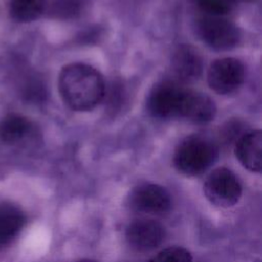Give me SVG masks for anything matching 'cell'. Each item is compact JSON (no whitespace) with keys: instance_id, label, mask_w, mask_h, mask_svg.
Segmentation results:
<instances>
[{"instance_id":"52a82bcc","label":"cell","mask_w":262,"mask_h":262,"mask_svg":"<svg viewBox=\"0 0 262 262\" xmlns=\"http://www.w3.org/2000/svg\"><path fill=\"white\" fill-rule=\"evenodd\" d=\"M130 208L147 214H163L171 208V196L162 186L143 183L132 189L128 196Z\"/></svg>"},{"instance_id":"6da1fadb","label":"cell","mask_w":262,"mask_h":262,"mask_svg":"<svg viewBox=\"0 0 262 262\" xmlns=\"http://www.w3.org/2000/svg\"><path fill=\"white\" fill-rule=\"evenodd\" d=\"M105 89L103 77L89 64L73 62L64 66L59 73V94L73 111L93 110L104 98Z\"/></svg>"},{"instance_id":"9a60e30c","label":"cell","mask_w":262,"mask_h":262,"mask_svg":"<svg viewBox=\"0 0 262 262\" xmlns=\"http://www.w3.org/2000/svg\"><path fill=\"white\" fill-rule=\"evenodd\" d=\"M195 5L205 14L225 15L231 11L238 0H193Z\"/></svg>"},{"instance_id":"3957f363","label":"cell","mask_w":262,"mask_h":262,"mask_svg":"<svg viewBox=\"0 0 262 262\" xmlns=\"http://www.w3.org/2000/svg\"><path fill=\"white\" fill-rule=\"evenodd\" d=\"M195 31L199 38L215 50H229L241 39L238 28L221 15L204 14L196 19Z\"/></svg>"},{"instance_id":"4fadbf2b","label":"cell","mask_w":262,"mask_h":262,"mask_svg":"<svg viewBox=\"0 0 262 262\" xmlns=\"http://www.w3.org/2000/svg\"><path fill=\"white\" fill-rule=\"evenodd\" d=\"M32 130V123L19 114H8L0 120V140L7 144L21 141Z\"/></svg>"},{"instance_id":"30bf717a","label":"cell","mask_w":262,"mask_h":262,"mask_svg":"<svg viewBox=\"0 0 262 262\" xmlns=\"http://www.w3.org/2000/svg\"><path fill=\"white\" fill-rule=\"evenodd\" d=\"M216 105L214 101L202 92L186 89L181 105L180 117L193 123L205 124L214 119Z\"/></svg>"},{"instance_id":"5b68a950","label":"cell","mask_w":262,"mask_h":262,"mask_svg":"<svg viewBox=\"0 0 262 262\" xmlns=\"http://www.w3.org/2000/svg\"><path fill=\"white\" fill-rule=\"evenodd\" d=\"M204 192L215 206L228 208L238 202L242 195V185L229 169L217 168L207 177Z\"/></svg>"},{"instance_id":"ac0fdd59","label":"cell","mask_w":262,"mask_h":262,"mask_svg":"<svg viewBox=\"0 0 262 262\" xmlns=\"http://www.w3.org/2000/svg\"><path fill=\"white\" fill-rule=\"evenodd\" d=\"M124 89L122 88V85L121 84H113L110 91H107L105 89V94H104V97L107 96L108 97V100H107V103L111 107L112 111H115L119 105L122 104L123 100H124Z\"/></svg>"},{"instance_id":"277c9868","label":"cell","mask_w":262,"mask_h":262,"mask_svg":"<svg viewBox=\"0 0 262 262\" xmlns=\"http://www.w3.org/2000/svg\"><path fill=\"white\" fill-rule=\"evenodd\" d=\"M186 89L175 80H164L157 83L147 97L149 114L158 119L180 117Z\"/></svg>"},{"instance_id":"ba28073f","label":"cell","mask_w":262,"mask_h":262,"mask_svg":"<svg viewBox=\"0 0 262 262\" xmlns=\"http://www.w3.org/2000/svg\"><path fill=\"white\" fill-rule=\"evenodd\" d=\"M164 236V227L151 219L135 220L126 229L127 243L138 252H146L157 248L163 242Z\"/></svg>"},{"instance_id":"5bb4252c","label":"cell","mask_w":262,"mask_h":262,"mask_svg":"<svg viewBox=\"0 0 262 262\" xmlns=\"http://www.w3.org/2000/svg\"><path fill=\"white\" fill-rule=\"evenodd\" d=\"M45 7V0H10L9 14L15 21L29 23L39 18Z\"/></svg>"},{"instance_id":"7a4b0ae2","label":"cell","mask_w":262,"mask_h":262,"mask_svg":"<svg viewBox=\"0 0 262 262\" xmlns=\"http://www.w3.org/2000/svg\"><path fill=\"white\" fill-rule=\"evenodd\" d=\"M217 156L218 148L213 141L200 135H191L178 144L173 162L180 173L194 176L211 167Z\"/></svg>"},{"instance_id":"d6986e66","label":"cell","mask_w":262,"mask_h":262,"mask_svg":"<svg viewBox=\"0 0 262 262\" xmlns=\"http://www.w3.org/2000/svg\"><path fill=\"white\" fill-rule=\"evenodd\" d=\"M76 262H96V261L90 260V259H82V260H79V261H76Z\"/></svg>"},{"instance_id":"9c48e42d","label":"cell","mask_w":262,"mask_h":262,"mask_svg":"<svg viewBox=\"0 0 262 262\" xmlns=\"http://www.w3.org/2000/svg\"><path fill=\"white\" fill-rule=\"evenodd\" d=\"M171 68L177 82H191L202 75L203 59L195 48L181 44L172 55Z\"/></svg>"},{"instance_id":"8fae6325","label":"cell","mask_w":262,"mask_h":262,"mask_svg":"<svg viewBox=\"0 0 262 262\" xmlns=\"http://www.w3.org/2000/svg\"><path fill=\"white\" fill-rule=\"evenodd\" d=\"M234 151L237 160L245 168L252 172H260L262 167L261 131H250L239 136Z\"/></svg>"},{"instance_id":"8992f818","label":"cell","mask_w":262,"mask_h":262,"mask_svg":"<svg viewBox=\"0 0 262 262\" xmlns=\"http://www.w3.org/2000/svg\"><path fill=\"white\" fill-rule=\"evenodd\" d=\"M207 78L212 90L219 94H229L243 84L245 67L236 58L222 57L211 63Z\"/></svg>"},{"instance_id":"2e32d148","label":"cell","mask_w":262,"mask_h":262,"mask_svg":"<svg viewBox=\"0 0 262 262\" xmlns=\"http://www.w3.org/2000/svg\"><path fill=\"white\" fill-rule=\"evenodd\" d=\"M190 253L182 247H169L164 249L148 262H191Z\"/></svg>"},{"instance_id":"7c38bea8","label":"cell","mask_w":262,"mask_h":262,"mask_svg":"<svg viewBox=\"0 0 262 262\" xmlns=\"http://www.w3.org/2000/svg\"><path fill=\"white\" fill-rule=\"evenodd\" d=\"M26 222L23 211L10 203L0 204V246L10 243L21 230Z\"/></svg>"},{"instance_id":"e0dca14e","label":"cell","mask_w":262,"mask_h":262,"mask_svg":"<svg viewBox=\"0 0 262 262\" xmlns=\"http://www.w3.org/2000/svg\"><path fill=\"white\" fill-rule=\"evenodd\" d=\"M80 7V0H58L54 5V12L63 17H69L78 13Z\"/></svg>"}]
</instances>
